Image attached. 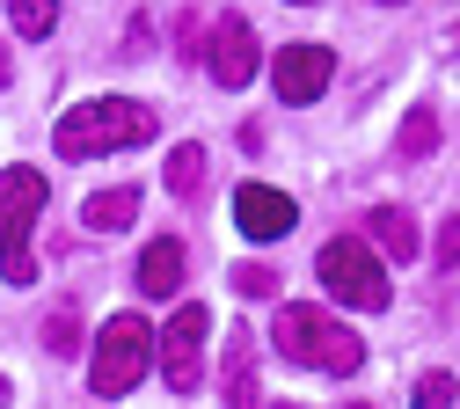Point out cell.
Listing matches in <instances>:
<instances>
[{"label": "cell", "instance_id": "obj_1", "mask_svg": "<svg viewBox=\"0 0 460 409\" xmlns=\"http://www.w3.org/2000/svg\"><path fill=\"white\" fill-rule=\"evenodd\" d=\"M154 139V110L132 102V95H95V102H74L59 117V132H51V147H59L66 161H88V154H118V147H146Z\"/></svg>", "mask_w": 460, "mask_h": 409}, {"label": "cell", "instance_id": "obj_2", "mask_svg": "<svg viewBox=\"0 0 460 409\" xmlns=\"http://www.w3.org/2000/svg\"><path fill=\"white\" fill-rule=\"evenodd\" d=\"M270 336H278V351L293 366H314V373H358L366 366V336H351L336 315H322V307H278V322H270Z\"/></svg>", "mask_w": 460, "mask_h": 409}, {"label": "cell", "instance_id": "obj_3", "mask_svg": "<svg viewBox=\"0 0 460 409\" xmlns=\"http://www.w3.org/2000/svg\"><path fill=\"white\" fill-rule=\"evenodd\" d=\"M44 205H51V183L37 168H0V278H8V285H37L30 227H37Z\"/></svg>", "mask_w": 460, "mask_h": 409}, {"label": "cell", "instance_id": "obj_4", "mask_svg": "<svg viewBox=\"0 0 460 409\" xmlns=\"http://www.w3.org/2000/svg\"><path fill=\"white\" fill-rule=\"evenodd\" d=\"M146 359H154V329L139 315H110L102 336H95V359H88V387L110 402V395H132L146 380Z\"/></svg>", "mask_w": 460, "mask_h": 409}, {"label": "cell", "instance_id": "obj_5", "mask_svg": "<svg viewBox=\"0 0 460 409\" xmlns=\"http://www.w3.org/2000/svg\"><path fill=\"white\" fill-rule=\"evenodd\" d=\"M314 271H322V285L336 292L343 307H366V315L387 307V271H380V256L358 242V234H336V242H322Z\"/></svg>", "mask_w": 460, "mask_h": 409}, {"label": "cell", "instance_id": "obj_6", "mask_svg": "<svg viewBox=\"0 0 460 409\" xmlns=\"http://www.w3.org/2000/svg\"><path fill=\"white\" fill-rule=\"evenodd\" d=\"M205 329H212V315H205L198 300H183V307H176V322L154 336L161 373H168V387H176V395H190V387H198V373H205Z\"/></svg>", "mask_w": 460, "mask_h": 409}, {"label": "cell", "instance_id": "obj_7", "mask_svg": "<svg viewBox=\"0 0 460 409\" xmlns=\"http://www.w3.org/2000/svg\"><path fill=\"white\" fill-rule=\"evenodd\" d=\"M329 74H336V51H329V44H285V51L270 58V88H278V102H322Z\"/></svg>", "mask_w": 460, "mask_h": 409}, {"label": "cell", "instance_id": "obj_8", "mask_svg": "<svg viewBox=\"0 0 460 409\" xmlns=\"http://www.w3.org/2000/svg\"><path fill=\"white\" fill-rule=\"evenodd\" d=\"M234 227L249 234V242H285V234L300 227V205L285 191H270V183H242L234 191Z\"/></svg>", "mask_w": 460, "mask_h": 409}, {"label": "cell", "instance_id": "obj_9", "mask_svg": "<svg viewBox=\"0 0 460 409\" xmlns=\"http://www.w3.org/2000/svg\"><path fill=\"white\" fill-rule=\"evenodd\" d=\"M205 67L219 88H249L256 81V30L242 15H219L212 22V51H205Z\"/></svg>", "mask_w": 460, "mask_h": 409}, {"label": "cell", "instance_id": "obj_10", "mask_svg": "<svg viewBox=\"0 0 460 409\" xmlns=\"http://www.w3.org/2000/svg\"><path fill=\"white\" fill-rule=\"evenodd\" d=\"M183 285V242L168 234V242H146V256H139V292L146 300H168V292Z\"/></svg>", "mask_w": 460, "mask_h": 409}, {"label": "cell", "instance_id": "obj_11", "mask_svg": "<svg viewBox=\"0 0 460 409\" xmlns=\"http://www.w3.org/2000/svg\"><path fill=\"white\" fill-rule=\"evenodd\" d=\"M366 227H373V242H380L387 256H402V263H410V256L424 249V234H417V219L402 212V205H380V212H373Z\"/></svg>", "mask_w": 460, "mask_h": 409}, {"label": "cell", "instance_id": "obj_12", "mask_svg": "<svg viewBox=\"0 0 460 409\" xmlns=\"http://www.w3.org/2000/svg\"><path fill=\"white\" fill-rule=\"evenodd\" d=\"M226 402H256V336L249 329H234L226 336Z\"/></svg>", "mask_w": 460, "mask_h": 409}, {"label": "cell", "instance_id": "obj_13", "mask_svg": "<svg viewBox=\"0 0 460 409\" xmlns=\"http://www.w3.org/2000/svg\"><path fill=\"white\" fill-rule=\"evenodd\" d=\"M132 212H139V191H95L81 219H88L95 234H118V227H132Z\"/></svg>", "mask_w": 460, "mask_h": 409}, {"label": "cell", "instance_id": "obj_14", "mask_svg": "<svg viewBox=\"0 0 460 409\" xmlns=\"http://www.w3.org/2000/svg\"><path fill=\"white\" fill-rule=\"evenodd\" d=\"M168 191H176V198H198L205 191V147H176V154H168Z\"/></svg>", "mask_w": 460, "mask_h": 409}, {"label": "cell", "instance_id": "obj_15", "mask_svg": "<svg viewBox=\"0 0 460 409\" xmlns=\"http://www.w3.org/2000/svg\"><path fill=\"white\" fill-rule=\"evenodd\" d=\"M44 351H51V359H74V351H81V315H74L66 300L44 315Z\"/></svg>", "mask_w": 460, "mask_h": 409}, {"label": "cell", "instance_id": "obj_16", "mask_svg": "<svg viewBox=\"0 0 460 409\" xmlns=\"http://www.w3.org/2000/svg\"><path fill=\"white\" fill-rule=\"evenodd\" d=\"M8 22L22 37H51V22H59V0H8Z\"/></svg>", "mask_w": 460, "mask_h": 409}, {"label": "cell", "instance_id": "obj_17", "mask_svg": "<svg viewBox=\"0 0 460 409\" xmlns=\"http://www.w3.org/2000/svg\"><path fill=\"white\" fill-rule=\"evenodd\" d=\"M438 147V117L431 110H410V125H402V161H424Z\"/></svg>", "mask_w": 460, "mask_h": 409}, {"label": "cell", "instance_id": "obj_18", "mask_svg": "<svg viewBox=\"0 0 460 409\" xmlns=\"http://www.w3.org/2000/svg\"><path fill=\"white\" fill-rule=\"evenodd\" d=\"M278 285H285V278H278V271H263V263H242V271H234V292H249V300H270Z\"/></svg>", "mask_w": 460, "mask_h": 409}, {"label": "cell", "instance_id": "obj_19", "mask_svg": "<svg viewBox=\"0 0 460 409\" xmlns=\"http://www.w3.org/2000/svg\"><path fill=\"white\" fill-rule=\"evenodd\" d=\"M438 263H446V271L460 263V219H446V234H438Z\"/></svg>", "mask_w": 460, "mask_h": 409}, {"label": "cell", "instance_id": "obj_20", "mask_svg": "<svg viewBox=\"0 0 460 409\" xmlns=\"http://www.w3.org/2000/svg\"><path fill=\"white\" fill-rule=\"evenodd\" d=\"M417 395H424V402H453V373H424Z\"/></svg>", "mask_w": 460, "mask_h": 409}, {"label": "cell", "instance_id": "obj_21", "mask_svg": "<svg viewBox=\"0 0 460 409\" xmlns=\"http://www.w3.org/2000/svg\"><path fill=\"white\" fill-rule=\"evenodd\" d=\"M8 395H15V387H8V373H0V402H8Z\"/></svg>", "mask_w": 460, "mask_h": 409}, {"label": "cell", "instance_id": "obj_22", "mask_svg": "<svg viewBox=\"0 0 460 409\" xmlns=\"http://www.w3.org/2000/svg\"><path fill=\"white\" fill-rule=\"evenodd\" d=\"M0 81H8V51H0Z\"/></svg>", "mask_w": 460, "mask_h": 409}, {"label": "cell", "instance_id": "obj_23", "mask_svg": "<svg viewBox=\"0 0 460 409\" xmlns=\"http://www.w3.org/2000/svg\"><path fill=\"white\" fill-rule=\"evenodd\" d=\"M293 8H314V0H293Z\"/></svg>", "mask_w": 460, "mask_h": 409}]
</instances>
